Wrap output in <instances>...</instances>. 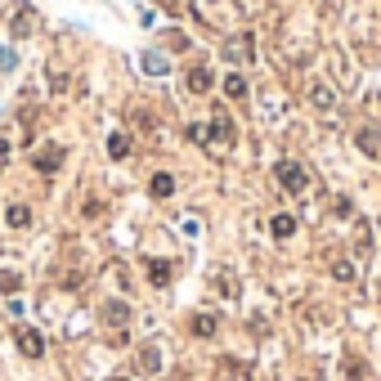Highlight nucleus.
Listing matches in <instances>:
<instances>
[{"label": "nucleus", "mask_w": 381, "mask_h": 381, "mask_svg": "<svg viewBox=\"0 0 381 381\" xmlns=\"http://www.w3.org/2000/svg\"><path fill=\"white\" fill-rule=\"evenodd\" d=\"M189 332H193V337H216V314H193Z\"/></svg>", "instance_id": "17"}, {"label": "nucleus", "mask_w": 381, "mask_h": 381, "mask_svg": "<svg viewBox=\"0 0 381 381\" xmlns=\"http://www.w3.org/2000/svg\"><path fill=\"white\" fill-rule=\"evenodd\" d=\"M189 139L202 144V149H211V153H229L233 149V117L225 108H216L206 126H189Z\"/></svg>", "instance_id": "1"}, {"label": "nucleus", "mask_w": 381, "mask_h": 381, "mask_svg": "<svg viewBox=\"0 0 381 381\" xmlns=\"http://www.w3.org/2000/svg\"><path fill=\"white\" fill-rule=\"evenodd\" d=\"M14 337H18V350L27 354V359H41V354H45V337L36 327H18Z\"/></svg>", "instance_id": "8"}, {"label": "nucleus", "mask_w": 381, "mask_h": 381, "mask_svg": "<svg viewBox=\"0 0 381 381\" xmlns=\"http://www.w3.org/2000/svg\"><path fill=\"white\" fill-rule=\"evenodd\" d=\"M332 211H337V216H350L354 206H350V198H337V202H332Z\"/></svg>", "instance_id": "27"}, {"label": "nucleus", "mask_w": 381, "mask_h": 381, "mask_svg": "<svg viewBox=\"0 0 381 381\" xmlns=\"http://www.w3.org/2000/svg\"><path fill=\"white\" fill-rule=\"evenodd\" d=\"M225 94H229V99H238V104H242V99H247V94H251V85H247V77H242L238 68H233L229 77H225Z\"/></svg>", "instance_id": "10"}, {"label": "nucleus", "mask_w": 381, "mask_h": 381, "mask_svg": "<svg viewBox=\"0 0 381 381\" xmlns=\"http://www.w3.org/2000/svg\"><path fill=\"white\" fill-rule=\"evenodd\" d=\"M332 278H341V282H354V265L346 261V256H337V261H332Z\"/></svg>", "instance_id": "19"}, {"label": "nucleus", "mask_w": 381, "mask_h": 381, "mask_svg": "<svg viewBox=\"0 0 381 381\" xmlns=\"http://www.w3.org/2000/svg\"><path fill=\"white\" fill-rule=\"evenodd\" d=\"M162 5H166V9H175V5H180V0H162Z\"/></svg>", "instance_id": "30"}, {"label": "nucleus", "mask_w": 381, "mask_h": 381, "mask_svg": "<svg viewBox=\"0 0 381 381\" xmlns=\"http://www.w3.org/2000/svg\"><path fill=\"white\" fill-rule=\"evenodd\" d=\"M157 363H162V359H157V350L149 346V350H139V368H144V373H157Z\"/></svg>", "instance_id": "22"}, {"label": "nucleus", "mask_w": 381, "mask_h": 381, "mask_svg": "<svg viewBox=\"0 0 381 381\" xmlns=\"http://www.w3.org/2000/svg\"><path fill=\"white\" fill-rule=\"evenodd\" d=\"M220 54H225V63H233V68L256 63V36H251V32H233L229 41L220 45Z\"/></svg>", "instance_id": "2"}, {"label": "nucleus", "mask_w": 381, "mask_h": 381, "mask_svg": "<svg viewBox=\"0 0 381 381\" xmlns=\"http://www.w3.org/2000/svg\"><path fill=\"white\" fill-rule=\"evenodd\" d=\"M32 162H36V170H41V175H54V170L63 166V149H58V144H45L41 153H32Z\"/></svg>", "instance_id": "6"}, {"label": "nucleus", "mask_w": 381, "mask_h": 381, "mask_svg": "<svg viewBox=\"0 0 381 381\" xmlns=\"http://www.w3.org/2000/svg\"><path fill=\"white\" fill-rule=\"evenodd\" d=\"M346 381H363V368L354 363V359H346Z\"/></svg>", "instance_id": "26"}, {"label": "nucleus", "mask_w": 381, "mask_h": 381, "mask_svg": "<svg viewBox=\"0 0 381 381\" xmlns=\"http://www.w3.org/2000/svg\"><path fill=\"white\" fill-rule=\"evenodd\" d=\"M189 90H193V94H211V90H216L211 68H193V72H189Z\"/></svg>", "instance_id": "11"}, {"label": "nucleus", "mask_w": 381, "mask_h": 381, "mask_svg": "<svg viewBox=\"0 0 381 381\" xmlns=\"http://www.w3.org/2000/svg\"><path fill=\"white\" fill-rule=\"evenodd\" d=\"M149 278H153V287H166L170 282V261H149Z\"/></svg>", "instance_id": "18"}, {"label": "nucleus", "mask_w": 381, "mask_h": 381, "mask_svg": "<svg viewBox=\"0 0 381 381\" xmlns=\"http://www.w3.org/2000/svg\"><path fill=\"white\" fill-rule=\"evenodd\" d=\"M18 287H23V278L14 274V269H0V292H9V296H14Z\"/></svg>", "instance_id": "21"}, {"label": "nucleus", "mask_w": 381, "mask_h": 381, "mask_svg": "<svg viewBox=\"0 0 381 381\" xmlns=\"http://www.w3.org/2000/svg\"><path fill=\"white\" fill-rule=\"evenodd\" d=\"M144 72H153V77H157V72H166V58L162 54H144Z\"/></svg>", "instance_id": "23"}, {"label": "nucleus", "mask_w": 381, "mask_h": 381, "mask_svg": "<svg viewBox=\"0 0 381 381\" xmlns=\"http://www.w3.org/2000/svg\"><path fill=\"white\" fill-rule=\"evenodd\" d=\"M193 9H198V18L206 23V27H225L229 14H233L229 0H193Z\"/></svg>", "instance_id": "4"}, {"label": "nucleus", "mask_w": 381, "mask_h": 381, "mask_svg": "<svg viewBox=\"0 0 381 381\" xmlns=\"http://www.w3.org/2000/svg\"><path fill=\"white\" fill-rule=\"evenodd\" d=\"M0 68H5V72L14 68V50H5V45H0Z\"/></svg>", "instance_id": "28"}, {"label": "nucleus", "mask_w": 381, "mask_h": 381, "mask_svg": "<svg viewBox=\"0 0 381 381\" xmlns=\"http://www.w3.org/2000/svg\"><path fill=\"white\" fill-rule=\"evenodd\" d=\"M108 381H126V377H108Z\"/></svg>", "instance_id": "31"}, {"label": "nucleus", "mask_w": 381, "mask_h": 381, "mask_svg": "<svg viewBox=\"0 0 381 381\" xmlns=\"http://www.w3.org/2000/svg\"><path fill=\"white\" fill-rule=\"evenodd\" d=\"M274 180H278L287 193H305V189H310V175H305L301 162H278V166H274Z\"/></svg>", "instance_id": "3"}, {"label": "nucleus", "mask_w": 381, "mask_h": 381, "mask_svg": "<svg viewBox=\"0 0 381 381\" xmlns=\"http://www.w3.org/2000/svg\"><path fill=\"white\" fill-rule=\"evenodd\" d=\"M269 233H274L278 242H287L292 233H296V216H287V211H282V216H274V220H269Z\"/></svg>", "instance_id": "12"}, {"label": "nucleus", "mask_w": 381, "mask_h": 381, "mask_svg": "<svg viewBox=\"0 0 381 381\" xmlns=\"http://www.w3.org/2000/svg\"><path fill=\"white\" fill-rule=\"evenodd\" d=\"M310 104L318 113H337V90H332L327 81H310Z\"/></svg>", "instance_id": "7"}, {"label": "nucleus", "mask_w": 381, "mask_h": 381, "mask_svg": "<svg viewBox=\"0 0 381 381\" xmlns=\"http://www.w3.org/2000/svg\"><path fill=\"white\" fill-rule=\"evenodd\" d=\"M14 36L23 41V36H32V9H18L14 14Z\"/></svg>", "instance_id": "20"}, {"label": "nucleus", "mask_w": 381, "mask_h": 381, "mask_svg": "<svg viewBox=\"0 0 381 381\" xmlns=\"http://www.w3.org/2000/svg\"><path fill=\"white\" fill-rule=\"evenodd\" d=\"M5 162H9V139L0 135V166H5Z\"/></svg>", "instance_id": "29"}, {"label": "nucleus", "mask_w": 381, "mask_h": 381, "mask_svg": "<svg viewBox=\"0 0 381 381\" xmlns=\"http://www.w3.org/2000/svg\"><path fill=\"white\" fill-rule=\"evenodd\" d=\"M104 318H108L113 327H126V318H130V305H126V301H108V305H104Z\"/></svg>", "instance_id": "14"}, {"label": "nucleus", "mask_w": 381, "mask_h": 381, "mask_svg": "<svg viewBox=\"0 0 381 381\" xmlns=\"http://www.w3.org/2000/svg\"><path fill=\"white\" fill-rule=\"evenodd\" d=\"M166 45H170V50H189V36L175 32V36H166Z\"/></svg>", "instance_id": "25"}, {"label": "nucleus", "mask_w": 381, "mask_h": 381, "mask_svg": "<svg viewBox=\"0 0 381 381\" xmlns=\"http://www.w3.org/2000/svg\"><path fill=\"white\" fill-rule=\"evenodd\" d=\"M108 157H113V162H121V157H130V135H108Z\"/></svg>", "instance_id": "15"}, {"label": "nucleus", "mask_w": 381, "mask_h": 381, "mask_svg": "<svg viewBox=\"0 0 381 381\" xmlns=\"http://www.w3.org/2000/svg\"><path fill=\"white\" fill-rule=\"evenodd\" d=\"M261 104H265V117H269V121L287 117V94H282L278 85H265V90H261Z\"/></svg>", "instance_id": "5"}, {"label": "nucleus", "mask_w": 381, "mask_h": 381, "mask_svg": "<svg viewBox=\"0 0 381 381\" xmlns=\"http://www.w3.org/2000/svg\"><path fill=\"white\" fill-rule=\"evenodd\" d=\"M149 193H153V198H170V193H175V175L157 170V175H153V184H149Z\"/></svg>", "instance_id": "16"}, {"label": "nucleus", "mask_w": 381, "mask_h": 381, "mask_svg": "<svg viewBox=\"0 0 381 381\" xmlns=\"http://www.w3.org/2000/svg\"><path fill=\"white\" fill-rule=\"evenodd\" d=\"M5 225H9V229H27V225H32V206L14 202V206L5 211Z\"/></svg>", "instance_id": "13"}, {"label": "nucleus", "mask_w": 381, "mask_h": 381, "mask_svg": "<svg viewBox=\"0 0 381 381\" xmlns=\"http://www.w3.org/2000/svg\"><path fill=\"white\" fill-rule=\"evenodd\" d=\"M130 126H135V130H144V135H149V130H153V117H149V113H130Z\"/></svg>", "instance_id": "24"}, {"label": "nucleus", "mask_w": 381, "mask_h": 381, "mask_svg": "<svg viewBox=\"0 0 381 381\" xmlns=\"http://www.w3.org/2000/svg\"><path fill=\"white\" fill-rule=\"evenodd\" d=\"M354 144H359L368 157H381V130L377 126H363L359 135H354Z\"/></svg>", "instance_id": "9"}]
</instances>
